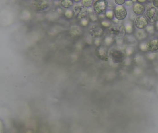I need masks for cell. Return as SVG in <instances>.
Returning a JSON list of instances; mask_svg holds the SVG:
<instances>
[{
    "instance_id": "5b68a950",
    "label": "cell",
    "mask_w": 158,
    "mask_h": 133,
    "mask_svg": "<svg viewBox=\"0 0 158 133\" xmlns=\"http://www.w3.org/2000/svg\"><path fill=\"white\" fill-rule=\"evenodd\" d=\"M115 18L119 21L124 20L127 16V13L126 8L123 5H117L114 8Z\"/></svg>"
},
{
    "instance_id": "74e56055",
    "label": "cell",
    "mask_w": 158,
    "mask_h": 133,
    "mask_svg": "<svg viewBox=\"0 0 158 133\" xmlns=\"http://www.w3.org/2000/svg\"><path fill=\"white\" fill-rule=\"evenodd\" d=\"M87 12H88V14H91V13H94V9L92 8V7H90V8H88L87 9Z\"/></svg>"
},
{
    "instance_id": "4fadbf2b",
    "label": "cell",
    "mask_w": 158,
    "mask_h": 133,
    "mask_svg": "<svg viewBox=\"0 0 158 133\" xmlns=\"http://www.w3.org/2000/svg\"><path fill=\"white\" fill-rule=\"evenodd\" d=\"M134 26L133 22L131 20H128L124 21L123 26L127 34H132L134 33Z\"/></svg>"
},
{
    "instance_id": "f35d334b",
    "label": "cell",
    "mask_w": 158,
    "mask_h": 133,
    "mask_svg": "<svg viewBox=\"0 0 158 133\" xmlns=\"http://www.w3.org/2000/svg\"><path fill=\"white\" fill-rule=\"evenodd\" d=\"M126 4L127 6H132L133 5V2L132 1H126Z\"/></svg>"
},
{
    "instance_id": "44dd1931",
    "label": "cell",
    "mask_w": 158,
    "mask_h": 133,
    "mask_svg": "<svg viewBox=\"0 0 158 133\" xmlns=\"http://www.w3.org/2000/svg\"><path fill=\"white\" fill-rule=\"evenodd\" d=\"M124 52L126 53V56L130 57L134 52V46H127V47H126V48L124 49Z\"/></svg>"
},
{
    "instance_id": "836d02e7",
    "label": "cell",
    "mask_w": 158,
    "mask_h": 133,
    "mask_svg": "<svg viewBox=\"0 0 158 133\" xmlns=\"http://www.w3.org/2000/svg\"><path fill=\"white\" fill-rule=\"evenodd\" d=\"M114 3L117 5H123L124 4L126 3V1L125 0H115Z\"/></svg>"
},
{
    "instance_id": "603a6c76",
    "label": "cell",
    "mask_w": 158,
    "mask_h": 133,
    "mask_svg": "<svg viewBox=\"0 0 158 133\" xmlns=\"http://www.w3.org/2000/svg\"><path fill=\"white\" fill-rule=\"evenodd\" d=\"M100 23H101V25L102 27H103L104 28H106L107 29L113 26V23H112L111 21H110L108 20H105L101 21Z\"/></svg>"
},
{
    "instance_id": "6da1fadb",
    "label": "cell",
    "mask_w": 158,
    "mask_h": 133,
    "mask_svg": "<svg viewBox=\"0 0 158 133\" xmlns=\"http://www.w3.org/2000/svg\"><path fill=\"white\" fill-rule=\"evenodd\" d=\"M126 53L121 48L118 47L111 49L108 51V58L114 63L123 62L126 58Z\"/></svg>"
},
{
    "instance_id": "f1b7e54d",
    "label": "cell",
    "mask_w": 158,
    "mask_h": 133,
    "mask_svg": "<svg viewBox=\"0 0 158 133\" xmlns=\"http://www.w3.org/2000/svg\"><path fill=\"white\" fill-rule=\"evenodd\" d=\"M103 42V40L101 38H95L94 39V45L99 47L101 46H102V43Z\"/></svg>"
},
{
    "instance_id": "484cf974",
    "label": "cell",
    "mask_w": 158,
    "mask_h": 133,
    "mask_svg": "<svg viewBox=\"0 0 158 133\" xmlns=\"http://www.w3.org/2000/svg\"><path fill=\"white\" fill-rule=\"evenodd\" d=\"M65 16L66 18L67 19H71L74 16V12L73 10H71V9H67L65 11Z\"/></svg>"
},
{
    "instance_id": "52a82bcc",
    "label": "cell",
    "mask_w": 158,
    "mask_h": 133,
    "mask_svg": "<svg viewBox=\"0 0 158 133\" xmlns=\"http://www.w3.org/2000/svg\"><path fill=\"white\" fill-rule=\"evenodd\" d=\"M134 27L139 30H145L148 24V21L146 17L143 16H139L134 20Z\"/></svg>"
},
{
    "instance_id": "277c9868",
    "label": "cell",
    "mask_w": 158,
    "mask_h": 133,
    "mask_svg": "<svg viewBox=\"0 0 158 133\" xmlns=\"http://www.w3.org/2000/svg\"><path fill=\"white\" fill-rule=\"evenodd\" d=\"M88 33L94 38H101L104 34V28L97 24H93L89 28Z\"/></svg>"
},
{
    "instance_id": "b9f144b4",
    "label": "cell",
    "mask_w": 158,
    "mask_h": 133,
    "mask_svg": "<svg viewBox=\"0 0 158 133\" xmlns=\"http://www.w3.org/2000/svg\"><path fill=\"white\" fill-rule=\"evenodd\" d=\"M146 0H138V3H140V4L145 3H146Z\"/></svg>"
},
{
    "instance_id": "5bb4252c",
    "label": "cell",
    "mask_w": 158,
    "mask_h": 133,
    "mask_svg": "<svg viewBox=\"0 0 158 133\" xmlns=\"http://www.w3.org/2000/svg\"><path fill=\"white\" fill-rule=\"evenodd\" d=\"M124 41L129 46H135L138 44V40L132 34H127L124 36Z\"/></svg>"
},
{
    "instance_id": "60d3db41",
    "label": "cell",
    "mask_w": 158,
    "mask_h": 133,
    "mask_svg": "<svg viewBox=\"0 0 158 133\" xmlns=\"http://www.w3.org/2000/svg\"><path fill=\"white\" fill-rule=\"evenodd\" d=\"M153 4L155 7H157L158 8V0H155V1H153Z\"/></svg>"
},
{
    "instance_id": "8fae6325",
    "label": "cell",
    "mask_w": 158,
    "mask_h": 133,
    "mask_svg": "<svg viewBox=\"0 0 158 133\" xmlns=\"http://www.w3.org/2000/svg\"><path fill=\"white\" fill-rule=\"evenodd\" d=\"M83 31L81 26L78 25H72L70 27L69 29V34L72 37H78L81 36Z\"/></svg>"
},
{
    "instance_id": "e575fe53",
    "label": "cell",
    "mask_w": 158,
    "mask_h": 133,
    "mask_svg": "<svg viewBox=\"0 0 158 133\" xmlns=\"http://www.w3.org/2000/svg\"><path fill=\"white\" fill-rule=\"evenodd\" d=\"M131 62H132V59H131L130 57L126 56L123 62H124L126 65H129V64L131 63Z\"/></svg>"
},
{
    "instance_id": "7402d4cb",
    "label": "cell",
    "mask_w": 158,
    "mask_h": 133,
    "mask_svg": "<svg viewBox=\"0 0 158 133\" xmlns=\"http://www.w3.org/2000/svg\"><path fill=\"white\" fill-rule=\"evenodd\" d=\"M139 49L141 51H143V52L147 53L148 52V50H147V41H141L139 44Z\"/></svg>"
},
{
    "instance_id": "8d00e7d4",
    "label": "cell",
    "mask_w": 158,
    "mask_h": 133,
    "mask_svg": "<svg viewBox=\"0 0 158 133\" xmlns=\"http://www.w3.org/2000/svg\"><path fill=\"white\" fill-rule=\"evenodd\" d=\"M82 42H78L77 43L76 46H76V48H77V50H80L82 48Z\"/></svg>"
},
{
    "instance_id": "ab89813d",
    "label": "cell",
    "mask_w": 158,
    "mask_h": 133,
    "mask_svg": "<svg viewBox=\"0 0 158 133\" xmlns=\"http://www.w3.org/2000/svg\"><path fill=\"white\" fill-rule=\"evenodd\" d=\"M56 12L59 14V15H61L63 13V10L61 9V8H58L57 10H56Z\"/></svg>"
},
{
    "instance_id": "cb8c5ba5",
    "label": "cell",
    "mask_w": 158,
    "mask_h": 133,
    "mask_svg": "<svg viewBox=\"0 0 158 133\" xmlns=\"http://www.w3.org/2000/svg\"><path fill=\"white\" fill-rule=\"evenodd\" d=\"M89 20L92 23H96L99 21V16L95 13L89 14Z\"/></svg>"
},
{
    "instance_id": "ba28073f",
    "label": "cell",
    "mask_w": 158,
    "mask_h": 133,
    "mask_svg": "<svg viewBox=\"0 0 158 133\" xmlns=\"http://www.w3.org/2000/svg\"><path fill=\"white\" fill-rule=\"evenodd\" d=\"M96 55L101 60H106L108 57V50L105 46H101L97 47L96 50Z\"/></svg>"
},
{
    "instance_id": "ffe728a7",
    "label": "cell",
    "mask_w": 158,
    "mask_h": 133,
    "mask_svg": "<svg viewBox=\"0 0 158 133\" xmlns=\"http://www.w3.org/2000/svg\"><path fill=\"white\" fill-rule=\"evenodd\" d=\"M84 40L85 42L88 44V45H92L94 43V39L93 36L89 34V33H87L84 36Z\"/></svg>"
},
{
    "instance_id": "30bf717a",
    "label": "cell",
    "mask_w": 158,
    "mask_h": 133,
    "mask_svg": "<svg viewBox=\"0 0 158 133\" xmlns=\"http://www.w3.org/2000/svg\"><path fill=\"white\" fill-rule=\"evenodd\" d=\"M134 36L138 41H143L146 39L147 38L148 33L146 31V30L136 29L134 32Z\"/></svg>"
},
{
    "instance_id": "d590c367",
    "label": "cell",
    "mask_w": 158,
    "mask_h": 133,
    "mask_svg": "<svg viewBox=\"0 0 158 133\" xmlns=\"http://www.w3.org/2000/svg\"><path fill=\"white\" fill-rule=\"evenodd\" d=\"M105 18H106V17H105V14H100L99 16V20L100 21H103L105 20Z\"/></svg>"
},
{
    "instance_id": "4316f807",
    "label": "cell",
    "mask_w": 158,
    "mask_h": 133,
    "mask_svg": "<svg viewBox=\"0 0 158 133\" xmlns=\"http://www.w3.org/2000/svg\"><path fill=\"white\" fill-rule=\"evenodd\" d=\"M145 30L148 34H153L156 30L155 26H153V24H149L147 27L145 28Z\"/></svg>"
},
{
    "instance_id": "9c48e42d",
    "label": "cell",
    "mask_w": 158,
    "mask_h": 133,
    "mask_svg": "<svg viewBox=\"0 0 158 133\" xmlns=\"http://www.w3.org/2000/svg\"><path fill=\"white\" fill-rule=\"evenodd\" d=\"M148 52L155 53L158 50V39L154 38L147 41Z\"/></svg>"
},
{
    "instance_id": "d4e9b609",
    "label": "cell",
    "mask_w": 158,
    "mask_h": 133,
    "mask_svg": "<svg viewBox=\"0 0 158 133\" xmlns=\"http://www.w3.org/2000/svg\"><path fill=\"white\" fill-rule=\"evenodd\" d=\"M81 4L82 6H84L85 8L88 9L91 7L92 5L94 4V1L93 0H82L81 1Z\"/></svg>"
},
{
    "instance_id": "f546056e",
    "label": "cell",
    "mask_w": 158,
    "mask_h": 133,
    "mask_svg": "<svg viewBox=\"0 0 158 133\" xmlns=\"http://www.w3.org/2000/svg\"><path fill=\"white\" fill-rule=\"evenodd\" d=\"M134 61L135 62V63L138 64L143 63V57L141 56L140 55H136L134 56Z\"/></svg>"
},
{
    "instance_id": "ac0fdd59",
    "label": "cell",
    "mask_w": 158,
    "mask_h": 133,
    "mask_svg": "<svg viewBox=\"0 0 158 133\" xmlns=\"http://www.w3.org/2000/svg\"><path fill=\"white\" fill-rule=\"evenodd\" d=\"M105 17L108 20H113L115 17L114 15V10L112 9H108L107 10L106 12L105 13Z\"/></svg>"
},
{
    "instance_id": "8992f818",
    "label": "cell",
    "mask_w": 158,
    "mask_h": 133,
    "mask_svg": "<svg viewBox=\"0 0 158 133\" xmlns=\"http://www.w3.org/2000/svg\"><path fill=\"white\" fill-rule=\"evenodd\" d=\"M146 16L151 23L158 21V12L155 7H150L146 13Z\"/></svg>"
},
{
    "instance_id": "d6986e66",
    "label": "cell",
    "mask_w": 158,
    "mask_h": 133,
    "mask_svg": "<svg viewBox=\"0 0 158 133\" xmlns=\"http://www.w3.org/2000/svg\"><path fill=\"white\" fill-rule=\"evenodd\" d=\"M61 6L64 9H69L72 7L73 4V2L71 0H63L60 3Z\"/></svg>"
},
{
    "instance_id": "e0dca14e",
    "label": "cell",
    "mask_w": 158,
    "mask_h": 133,
    "mask_svg": "<svg viewBox=\"0 0 158 133\" xmlns=\"http://www.w3.org/2000/svg\"><path fill=\"white\" fill-rule=\"evenodd\" d=\"M60 17V15L57 12H49L46 15V18L48 21H54Z\"/></svg>"
},
{
    "instance_id": "4dcf8cb0",
    "label": "cell",
    "mask_w": 158,
    "mask_h": 133,
    "mask_svg": "<svg viewBox=\"0 0 158 133\" xmlns=\"http://www.w3.org/2000/svg\"><path fill=\"white\" fill-rule=\"evenodd\" d=\"M89 21H90L87 18H85L82 19L80 21V24L82 27H87L89 25Z\"/></svg>"
},
{
    "instance_id": "3957f363",
    "label": "cell",
    "mask_w": 158,
    "mask_h": 133,
    "mask_svg": "<svg viewBox=\"0 0 158 133\" xmlns=\"http://www.w3.org/2000/svg\"><path fill=\"white\" fill-rule=\"evenodd\" d=\"M108 1L104 0H97L94 2L93 9L94 13L98 16L105 14L108 9Z\"/></svg>"
},
{
    "instance_id": "1f68e13d",
    "label": "cell",
    "mask_w": 158,
    "mask_h": 133,
    "mask_svg": "<svg viewBox=\"0 0 158 133\" xmlns=\"http://www.w3.org/2000/svg\"><path fill=\"white\" fill-rule=\"evenodd\" d=\"M22 13H24V15H22V16H23V18H22V19H24V20H27V19L28 20L30 18V13L26 10H24L23 12H22Z\"/></svg>"
},
{
    "instance_id": "7c38bea8",
    "label": "cell",
    "mask_w": 158,
    "mask_h": 133,
    "mask_svg": "<svg viewBox=\"0 0 158 133\" xmlns=\"http://www.w3.org/2000/svg\"><path fill=\"white\" fill-rule=\"evenodd\" d=\"M145 7L142 4L135 3L133 5V11L136 15H141L145 11Z\"/></svg>"
},
{
    "instance_id": "2e32d148",
    "label": "cell",
    "mask_w": 158,
    "mask_h": 133,
    "mask_svg": "<svg viewBox=\"0 0 158 133\" xmlns=\"http://www.w3.org/2000/svg\"><path fill=\"white\" fill-rule=\"evenodd\" d=\"M115 42V38L114 36L108 34L105 37V38L103 40V43L104 44V46L105 47H110L112 44Z\"/></svg>"
},
{
    "instance_id": "7a4b0ae2",
    "label": "cell",
    "mask_w": 158,
    "mask_h": 133,
    "mask_svg": "<svg viewBox=\"0 0 158 133\" xmlns=\"http://www.w3.org/2000/svg\"><path fill=\"white\" fill-rule=\"evenodd\" d=\"M107 33L109 35L114 36V38H124L126 36V31L123 25L115 24L107 29Z\"/></svg>"
},
{
    "instance_id": "7bdbcfd3",
    "label": "cell",
    "mask_w": 158,
    "mask_h": 133,
    "mask_svg": "<svg viewBox=\"0 0 158 133\" xmlns=\"http://www.w3.org/2000/svg\"><path fill=\"white\" fill-rule=\"evenodd\" d=\"M155 30L157 31H158V21H157L155 25Z\"/></svg>"
},
{
    "instance_id": "d6a6232c",
    "label": "cell",
    "mask_w": 158,
    "mask_h": 133,
    "mask_svg": "<svg viewBox=\"0 0 158 133\" xmlns=\"http://www.w3.org/2000/svg\"><path fill=\"white\" fill-rule=\"evenodd\" d=\"M156 53L149 52L147 54V57H148V59H150V60H153V59H155V57H156Z\"/></svg>"
},
{
    "instance_id": "83f0119b",
    "label": "cell",
    "mask_w": 158,
    "mask_h": 133,
    "mask_svg": "<svg viewBox=\"0 0 158 133\" xmlns=\"http://www.w3.org/2000/svg\"><path fill=\"white\" fill-rule=\"evenodd\" d=\"M115 42L116 43L118 47H121L123 45L124 42H125L124 38H120V37H118V38H115Z\"/></svg>"
},
{
    "instance_id": "9a60e30c",
    "label": "cell",
    "mask_w": 158,
    "mask_h": 133,
    "mask_svg": "<svg viewBox=\"0 0 158 133\" xmlns=\"http://www.w3.org/2000/svg\"><path fill=\"white\" fill-rule=\"evenodd\" d=\"M36 7L39 11H44L49 8L50 4L47 1H40L36 4Z\"/></svg>"
}]
</instances>
